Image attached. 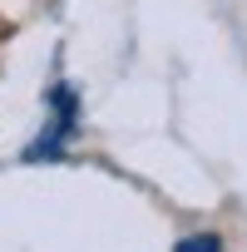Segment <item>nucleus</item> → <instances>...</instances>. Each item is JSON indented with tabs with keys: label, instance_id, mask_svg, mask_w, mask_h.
Masks as SVG:
<instances>
[{
	"label": "nucleus",
	"instance_id": "f257e3e1",
	"mask_svg": "<svg viewBox=\"0 0 247 252\" xmlns=\"http://www.w3.org/2000/svg\"><path fill=\"white\" fill-rule=\"evenodd\" d=\"M178 252H222V242L217 237H183Z\"/></svg>",
	"mask_w": 247,
	"mask_h": 252
}]
</instances>
